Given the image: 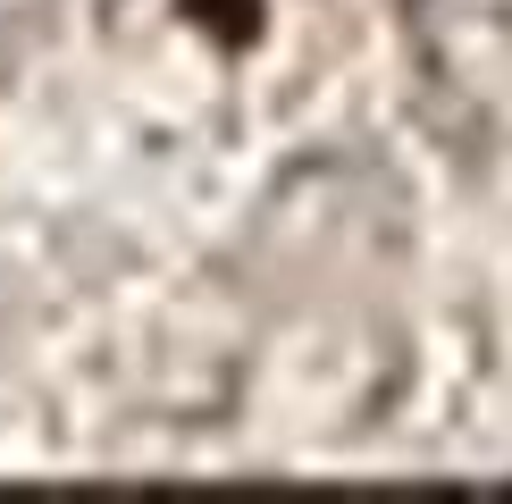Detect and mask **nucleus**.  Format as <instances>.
Masks as SVG:
<instances>
[{
    "instance_id": "1",
    "label": "nucleus",
    "mask_w": 512,
    "mask_h": 504,
    "mask_svg": "<svg viewBox=\"0 0 512 504\" xmlns=\"http://www.w3.org/2000/svg\"><path fill=\"white\" fill-rule=\"evenodd\" d=\"M185 17H194L210 42H227V51L261 34V0H185Z\"/></svg>"
}]
</instances>
